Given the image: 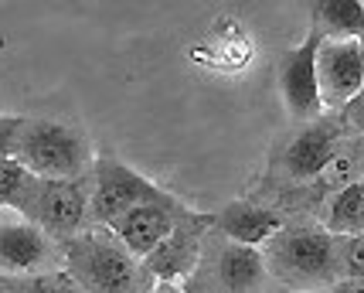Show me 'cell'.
Here are the masks:
<instances>
[{
	"mask_svg": "<svg viewBox=\"0 0 364 293\" xmlns=\"http://www.w3.org/2000/svg\"><path fill=\"white\" fill-rule=\"evenodd\" d=\"M14 161L41 181H79L92 171V140L65 119H24Z\"/></svg>",
	"mask_w": 364,
	"mask_h": 293,
	"instance_id": "6da1fadb",
	"label": "cell"
},
{
	"mask_svg": "<svg viewBox=\"0 0 364 293\" xmlns=\"http://www.w3.org/2000/svg\"><path fill=\"white\" fill-rule=\"evenodd\" d=\"M65 273L82 293H146L140 279L146 270L136 266V256L116 239V232L75 235L62 245Z\"/></svg>",
	"mask_w": 364,
	"mask_h": 293,
	"instance_id": "7a4b0ae2",
	"label": "cell"
},
{
	"mask_svg": "<svg viewBox=\"0 0 364 293\" xmlns=\"http://www.w3.org/2000/svg\"><path fill=\"white\" fill-rule=\"evenodd\" d=\"M269 270L279 279H289L293 287H314V283H333L341 273V252L331 232H279L269 243L266 256Z\"/></svg>",
	"mask_w": 364,
	"mask_h": 293,
	"instance_id": "3957f363",
	"label": "cell"
},
{
	"mask_svg": "<svg viewBox=\"0 0 364 293\" xmlns=\"http://www.w3.org/2000/svg\"><path fill=\"white\" fill-rule=\"evenodd\" d=\"M164 195L154 181H146L143 174H136L133 167L112 161V157H99L92 174V198H89V215L99 225H116L119 218L140 205L150 201H164Z\"/></svg>",
	"mask_w": 364,
	"mask_h": 293,
	"instance_id": "277c9868",
	"label": "cell"
},
{
	"mask_svg": "<svg viewBox=\"0 0 364 293\" xmlns=\"http://www.w3.org/2000/svg\"><path fill=\"white\" fill-rule=\"evenodd\" d=\"M89 178L79 181H34L31 195L21 212L38 228H45L51 239H75L79 225L89 215Z\"/></svg>",
	"mask_w": 364,
	"mask_h": 293,
	"instance_id": "5b68a950",
	"label": "cell"
},
{
	"mask_svg": "<svg viewBox=\"0 0 364 293\" xmlns=\"http://www.w3.org/2000/svg\"><path fill=\"white\" fill-rule=\"evenodd\" d=\"M58 249L45 228H38L24 212L0 208V273L41 277L51 273Z\"/></svg>",
	"mask_w": 364,
	"mask_h": 293,
	"instance_id": "8992f818",
	"label": "cell"
},
{
	"mask_svg": "<svg viewBox=\"0 0 364 293\" xmlns=\"http://www.w3.org/2000/svg\"><path fill=\"white\" fill-rule=\"evenodd\" d=\"M317 85L320 102L344 110L364 89V62L358 38H320L317 48Z\"/></svg>",
	"mask_w": 364,
	"mask_h": 293,
	"instance_id": "52a82bcc",
	"label": "cell"
},
{
	"mask_svg": "<svg viewBox=\"0 0 364 293\" xmlns=\"http://www.w3.org/2000/svg\"><path fill=\"white\" fill-rule=\"evenodd\" d=\"M320 31H310L306 41L289 48L279 62V89H283L286 110L296 119H320V85H317V48Z\"/></svg>",
	"mask_w": 364,
	"mask_h": 293,
	"instance_id": "ba28073f",
	"label": "cell"
},
{
	"mask_svg": "<svg viewBox=\"0 0 364 293\" xmlns=\"http://www.w3.org/2000/svg\"><path fill=\"white\" fill-rule=\"evenodd\" d=\"M177 225L181 222H177L174 198H164V201H150V205H140V208L127 212L112 225V232L136 260H146L157 245H164L174 235Z\"/></svg>",
	"mask_w": 364,
	"mask_h": 293,
	"instance_id": "9c48e42d",
	"label": "cell"
},
{
	"mask_svg": "<svg viewBox=\"0 0 364 293\" xmlns=\"http://www.w3.org/2000/svg\"><path fill=\"white\" fill-rule=\"evenodd\" d=\"M341 127L333 119L320 116L317 123H310L306 130L289 144L283 157V167L293 178H317L341 157Z\"/></svg>",
	"mask_w": 364,
	"mask_h": 293,
	"instance_id": "30bf717a",
	"label": "cell"
},
{
	"mask_svg": "<svg viewBox=\"0 0 364 293\" xmlns=\"http://www.w3.org/2000/svg\"><path fill=\"white\" fill-rule=\"evenodd\" d=\"M215 222H218L228 243L245 245V249H259L262 243H272L283 232V215L272 212V208H262V205H249V201L228 205Z\"/></svg>",
	"mask_w": 364,
	"mask_h": 293,
	"instance_id": "8fae6325",
	"label": "cell"
},
{
	"mask_svg": "<svg viewBox=\"0 0 364 293\" xmlns=\"http://www.w3.org/2000/svg\"><path fill=\"white\" fill-rule=\"evenodd\" d=\"M201 256V235H198V225H177L174 235L164 245H157L146 260H143V270L157 283H174L184 273L194 270V262Z\"/></svg>",
	"mask_w": 364,
	"mask_h": 293,
	"instance_id": "7c38bea8",
	"label": "cell"
},
{
	"mask_svg": "<svg viewBox=\"0 0 364 293\" xmlns=\"http://www.w3.org/2000/svg\"><path fill=\"white\" fill-rule=\"evenodd\" d=\"M266 277V262L255 249L228 243L215 256V283L225 293H255Z\"/></svg>",
	"mask_w": 364,
	"mask_h": 293,
	"instance_id": "4fadbf2b",
	"label": "cell"
},
{
	"mask_svg": "<svg viewBox=\"0 0 364 293\" xmlns=\"http://www.w3.org/2000/svg\"><path fill=\"white\" fill-rule=\"evenodd\" d=\"M314 31L323 38H364L361 0H331L314 7Z\"/></svg>",
	"mask_w": 364,
	"mask_h": 293,
	"instance_id": "5bb4252c",
	"label": "cell"
},
{
	"mask_svg": "<svg viewBox=\"0 0 364 293\" xmlns=\"http://www.w3.org/2000/svg\"><path fill=\"white\" fill-rule=\"evenodd\" d=\"M327 232L333 239H348V235H361L364 232V195L358 181L344 184L333 195L331 212H327Z\"/></svg>",
	"mask_w": 364,
	"mask_h": 293,
	"instance_id": "9a60e30c",
	"label": "cell"
},
{
	"mask_svg": "<svg viewBox=\"0 0 364 293\" xmlns=\"http://www.w3.org/2000/svg\"><path fill=\"white\" fill-rule=\"evenodd\" d=\"M34 174L24 171L21 164L11 157V161H0V208H24V201L34 188Z\"/></svg>",
	"mask_w": 364,
	"mask_h": 293,
	"instance_id": "2e32d148",
	"label": "cell"
},
{
	"mask_svg": "<svg viewBox=\"0 0 364 293\" xmlns=\"http://www.w3.org/2000/svg\"><path fill=\"white\" fill-rule=\"evenodd\" d=\"M7 293H75L68 273H41V277H0Z\"/></svg>",
	"mask_w": 364,
	"mask_h": 293,
	"instance_id": "e0dca14e",
	"label": "cell"
},
{
	"mask_svg": "<svg viewBox=\"0 0 364 293\" xmlns=\"http://www.w3.org/2000/svg\"><path fill=\"white\" fill-rule=\"evenodd\" d=\"M337 252H341V270H344V279H364V232L361 235L337 239Z\"/></svg>",
	"mask_w": 364,
	"mask_h": 293,
	"instance_id": "ac0fdd59",
	"label": "cell"
},
{
	"mask_svg": "<svg viewBox=\"0 0 364 293\" xmlns=\"http://www.w3.org/2000/svg\"><path fill=\"white\" fill-rule=\"evenodd\" d=\"M24 119L28 116H0V161H11L14 157V146H17Z\"/></svg>",
	"mask_w": 364,
	"mask_h": 293,
	"instance_id": "d6986e66",
	"label": "cell"
},
{
	"mask_svg": "<svg viewBox=\"0 0 364 293\" xmlns=\"http://www.w3.org/2000/svg\"><path fill=\"white\" fill-rule=\"evenodd\" d=\"M344 113V123H348L350 130H358V133H364V89L358 92V96L350 99L348 106L341 110Z\"/></svg>",
	"mask_w": 364,
	"mask_h": 293,
	"instance_id": "ffe728a7",
	"label": "cell"
},
{
	"mask_svg": "<svg viewBox=\"0 0 364 293\" xmlns=\"http://www.w3.org/2000/svg\"><path fill=\"white\" fill-rule=\"evenodd\" d=\"M333 293H364V279H341Z\"/></svg>",
	"mask_w": 364,
	"mask_h": 293,
	"instance_id": "44dd1931",
	"label": "cell"
},
{
	"mask_svg": "<svg viewBox=\"0 0 364 293\" xmlns=\"http://www.w3.org/2000/svg\"><path fill=\"white\" fill-rule=\"evenodd\" d=\"M146 293H184V290H181L177 283H154Z\"/></svg>",
	"mask_w": 364,
	"mask_h": 293,
	"instance_id": "7402d4cb",
	"label": "cell"
},
{
	"mask_svg": "<svg viewBox=\"0 0 364 293\" xmlns=\"http://www.w3.org/2000/svg\"><path fill=\"white\" fill-rule=\"evenodd\" d=\"M358 45H361V62H364V38H358Z\"/></svg>",
	"mask_w": 364,
	"mask_h": 293,
	"instance_id": "603a6c76",
	"label": "cell"
},
{
	"mask_svg": "<svg viewBox=\"0 0 364 293\" xmlns=\"http://www.w3.org/2000/svg\"><path fill=\"white\" fill-rule=\"evenodd\" d=\"M358 184H361V195H364V178H361V181H358Z\"/></svg>",
	"mask_w": 364,
	"mask_h": 293,
	"instance_id": "cb8c5ba5",
	"label": "cell"
},
{
	"mask_svg": "<svg viewBox=\"0 0 364 293\" xmlns=\"http://www.w3.org/2000/svg\"><path fill=\"white\" fill-rule=\"evenodd\" d=\"M0 293H7V290H4V283H0Z\"/></svg>",
	"mask_w": 364,
	"mask_h": 293,
	"instance_id": "d4e9b609",
	"label": "cell"
}]
</instances>
